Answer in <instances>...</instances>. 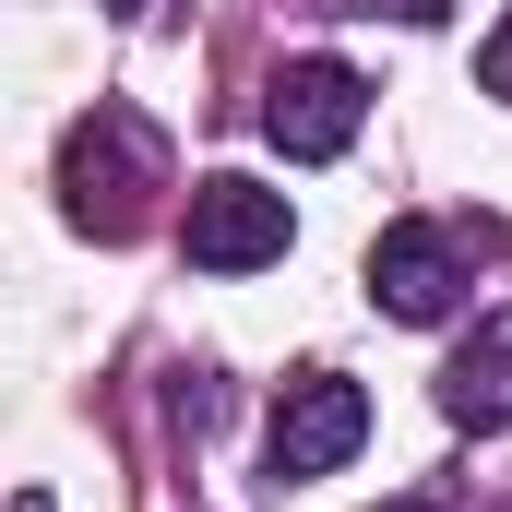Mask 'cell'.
I'll use <instances>...</instances> for the list:
<instances>
[{
	"mask_svg": "<svg viewBox=\"0 0 512 512\" xmlns=\"http://www.w3.org/2000/svg\"><path fill=\"white\" fill-rule=\"evenodd\" d=\"M155 179H167V155H155V131L131 120V108H96V120H72V143H60L72 227H96V239H131Z\"/></svg>",
	"mask_w": 512,
	"mask_h": 512,
	"instance_id": "6da1fadb",
	"label": "cell"
},
{
	"mask_svg": "<svg viewBox=\"0 0 512 512\" xmlns=\"http://www.w3.org/2000/svg\"><path fill=\"white\" fill-rule=\"evenodd\" d=\"M370 441V393L346 382V370H298V382L274 393V417H262V465L298 489V477H334L346 453Z\"/></svg>",
	"mask_w": 512,
	"mask_h": 512,
	"instance_id": "7a4b0ae2",
	"label": "cell"
},
{
	"mask_svg": "<svg viewBox=\"0 0 512 512\" xmlns=\"http://www.w3.org/2000/svg\"><path fill=\"white\" fill-rule=\"evenodd\" d=\"M179 239H191L203 274H262V262H286L298 215H286V191H262V179H191Z\"/></svg>",
	"mask_w": 512,
	"mask_h": 512,
	"instance_id": "3957f363",
	"label": "cell"
},
{
	"mask_svg": "<svg viewBox=\"0 0 512 512\" xmlns=\"http://www.w3.org/2000/svg\"><path fill=\"white\" fill-rule=\"evenodd\" d=\"M358 120H370V84H358L346 60H286V72L262 84V131H274V155H298V167L346 155Z\"/></svg>",
	"mask_w": 512,
	"mask_h": 512,
	"instance_id": "277c9868",
	"label": "cell"
},
{
	"mask_svg": "<svg viewBox=\"0 0 512 512\" xmlns=\"http://www.w3.org/2000/svg\"><path fill=\"white\" fill-rule=\"evenodd\" d=\"M370 298H382L393 322H453V298H465V251L441 239V227H382L370 239Z\"/></svg>",
	"mask_w": 512,
	"mask_h": 512,
	"instance_id": "5b68a950",
	"label": "cell"
},
{
	"mask_svg": "<svg viewBox=\"0 0 512 512\" xmlns=\"http://www.w3.org/2000/svg\"><path fill=\"white\" fill-rule=\"evenodd\" d=\"M441 417H453V429H512V310H477V334L453 346Z\"/></svg>",
	"mask_w": 512,
	"mask_h": 512,
	"instance_id": "8992f818",
	"label": "cell"
},
{
	"mask_svg": "<svg viewBox=\"0 0 512 512\" xmlns=\"http://www.w3.org/2000/svg\"><path fill=\"white\" fill-rule=\"evenodd\" d=\"M477 84H489V96H512V12L489 24V48H477Z\"/></svg>",
	"mask_w": 512,
	"mask_h": 512,
	"instance_id": "52a82bcc",
	"label": "cell"
},
{
	"mask_svg": "<svg viewBox=\"0 0 512 512\" xmlns=\"http://www.w3.org/2000/svg\"><path fill=\"white\" fill-rule=\"evenodd\" d=\"M215 417H227V393H215V382H179V429H191V441H203Z\"/></svg>",
	"mask_w": 512,
	"mask_h": 512,
	"instance_id": "ba28073f",
	"label": "cell"
},
{
	"mask_svg": "<svg viewBox=\"0 0 512 512\" xmlns=\"http://www.w3.org/2000/svg\"><path fill=\"white\" fill-rule=\"evenodd\" d=\"M393 12H405V24H441V12H453V0H393Z\"/></svg>",
	"mask_w": 512,
	"mask_h": 512,
	"instance_id": "9c48e42d",
	"label": "cell"
},
{
	"mask_svg": "<svg viewBox=\"0 0 512 512\" xmlns=\"http://www.w3.org/2000/svg\"><path fill=\"white\" fill-rule=\"evenodd\" d=\"M12 512H48V489H12Z\"/></svg>",
	"mask_w": 512,
	"mask_h": 512,
	"instance_id": "30bf717a",
	"label": "cell"
},
{
	"mask_svg": "<svg viewBox=\"0 0 512 512\" xmlns=\"http://www.w3.org/2000/svg\"><path fill=\"white\" fill-rule=\"evenodd\" d=\"M382 512H429V501H382Z\"/></svg>",
	"mask_w": 512,
	"mask_h": 512,
	"instance_id": "8fae6325",
	"label": "cell"
},
{
	"mask_svg": "<svg viewBox=\"0 0 512 512\" xmlns=\"http://www.w3.org/2000/svg\"><path fill=\"white\" fill-rule=\"evenodd\" d=\"M120 12H143V0H120Z\"/></svg>",
	"mask_w": 512,
	"mask_h": 512,
	"instance_id": "7c38bea8",
	"label": "cell"
}]
</instances>
